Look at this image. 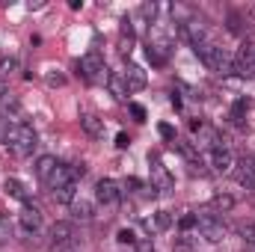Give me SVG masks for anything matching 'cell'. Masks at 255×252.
Masks as SVG:
<instances>
[{
	"instance_id": "836d02e7",
	"label": "cell",
	"mask_w": 255,
	"mask_h": 252,
	"mask_svg": "<svg viewBox=\"0 0 255 252\" xmlns=\"http://www.w3.org/2000/svg\"><path fill=\"white\" fill-rule=\"evenodd\" d=\"M178 226H181L184 232H187V229H193V226H196V214H187V217H181V220H178Z\"/></svg>"
},
{
	"instance_id": "d590c367",
	"label": "cell",
	"mask_w": 255,
	"mask_h": 252,
	"mask_svg": "<svg viewBox=\"0 0 255 252\" xmlns=\"http://www.w3.org/2000/svg\"><path fill=\"white\" fill-rule=\"evenodd\" d=\"M130 113H133V119H139V122L145 119V107H142V104H130Z\"/></svg>"
},
{
	"instance_id": "e0dca14e",
	"label": "cell",
	"mask_w": 255,
	"mask_h": 252,
	"mask_svg": "<svg viewBox=\"0 0 255 252\" xmlns=\"http://www.w3.org/2000/svg\"><path fill=\"white\" fill-rule=\"evenodd\" d=\"M0 107H3V113H12V116L21 113V101H18V95L9 92V89H0Z\"/></svg>"
},
{
	"instance_id": "8992f818",
	"label": "cell",
	"mask_w": 255,
	"mask_h": 252,
	"mask_svg": "<svg viewBox=\"0 0 255 252\" xmlns=\"http://www.w3.org/2000/svg\"><path fill=\"white\" fill-rule=\"evenodd\" d=\"M178 33H181L187 42H193V48H196V45H202V42L208 39V27H205V21H202V18H196V15H190L184 24H178Z\"/></svg>"
},
{
	"instance_id": "e575fe53",
	"label": "cell",
	"mask_w": 255,
	"mask_h": 252,
	"mask_svg": "<svg viewBox=\"0 0 255 252\" xmlns=\"http://www.w3.org/2000/svg\"><path fill=\"white\" fill-rule=\"evenodd\" d=\"M157 130H160V136H163V139H175V127H172V125H160Z\"/></svg>"
},
{
	"instance_id": "4fadbf2b",
	"label": "cell",
	"mask_w": 255,
	"mask_h": 252,
	"mask_svg": "<svg viewBox=\"0 0 255 252\" xmlns=\"http://www.w3.org/2000/svg\"><path fill=\"white\" fill-rule=\"evenodd\" d=\"M122 77H125L128 92H139V89H145V83H148V77H145V71H142L139 65H128V71Z\"/></svg>"
},
{
	"instance_id": "ba28073f",
	"label": "cell",
	"mask_w": 255,
	"mask_h": 252,
	"mask_svg": "<svg viewBox=\"0 0 255 252\" xmlns=\"http://www.w3.org/2000/svg\"><path fill=\"white\" fill-rule=\"evenodd\" d=\"M148 160H151V187L157 190V193H169V190H172V175H169V169L163 166V160H160L157 154H151Z\"/></svg>"
},
{
	"instance_id": "f1b7e54d",
	"label": "cell",
	"mask_w": 255,
	"mask_h": 252,
	"mask_svg": "<svg viewBox=\"0 0 255 252\" xmlns=\"http://www.w3.org/2000/svg\"><path fill=\"white\" fill-rule=\"evenodd\" d=\"M229 30H232V33H244V18H241L238 12L229 15Z\"/></svg>"
},
{
	"instance_id": "d6986e66",
	"label": "cell",
	"mask_w": 255,
	"mask_h": 252,
	"mask_svg": "<svg viewBox=\"0 0 255 252\" xmlns=\"http://www.w3.org/2000/svg\"><path fill=\"white\" fill-rule=\"evenodd\" d=\"M71 214H74L77 220H92V217H95V208H92V202H86V199H74V202H71Z\"/></svg>"
},
{
	"instance_id": "f35d334b",
	"label": "cell",
	"mask_w": 255,
	"mask_h": 252,
	"mask_svg": "<svg viewBox=\"0 0 255 252\" xmlns=\"http://www.w3.org/2000/svg\"><path fill=\"white\" fill-rule=\"evenodd\" d=\"M175 252H190V244H187V241H181V244L175 247Z\"/></svg>"
},
{
	"instance_id": "484cf974",
	"label": "cell",
	"mask_w": 255,
	"mask_h": 252,
	"mask_svg": "<svg viewBox=\"0 0 255 252\" xmlns=\"http://www.w3.org/2000/svg\"><path fill=\"white\" fill-rule=\"evenodd\" d=\"M145 54H148V63H151V65H163V63H166L163 48H157V45H151V42H148V51H145Z\"/></svg>"
},
{
	"instance_id": "d4e9b609",
	"label": "cell",
	"mask_w": 255,
	"mask_h": 252,
	"mask_svg": "<svg viewBox=\"0 0 255 252\" xmlns=\"http://www.w3.org/2000/svg\"><path fill=\"white\" fill-rule=\"evenodd\" d=\"M238 232H241V238H244V244H247V247H255V223H253V220L241 223V226H238Z\"/></svg>"
},
{
	"instance_id": "7402d4cb",
	"label": "cell",
	"mask_w": 255,
	"mask_h": 252,
	"mask_svg": "<svg viewBox=\"0 0 255 252\" xmlns=\"http://www.w3.org/2000/svg\"><path fill=\"white\" fill-rule=\"evenodd\" d=\"M54 199H57V202H65V205H71V202L77 199V181H71V184L60 187L57 193H54Z\"/></svg>"
},
{
	"instance_id": "603a6c76",
	"label": "cell",
	"mask_w": 255,
	"mask_h": 252,
	"mask_svg": "<svg viewBox=\"0 0 255 252\" xmlns=\"http://www.w3.org/2000/svg\"><path fill=\"white\" fill-rule=\"evenodd\" d=\"M151 226H154V232H169L172 229V214L169 211H157L154 220H151Z\"/></svg>"
},
{
	"instance_id": "cb8c5ba5",
	"label": "cell",
	"mask_w": 255,
	"mask_h": 252,
	"mask_svg": "<svg viewBox=\"0 0 255 252\" xmlns=\"http://www.w3.org/2000/svg\"><path fill=\"white\" fill-rule=\"evenodd\" d=\"M15 71H18V60H15V57H3V60H0V80L15 77Z\"/></svg>"
},
{
	"instance_id": "30bf717a",
	"label": "cell",
	"mask_w": 255,
	"mask_h": 252,
	"mask_svg": "<svg viewBox=\"0 0 255 252\" xmlns=\"http://www.w3.org/2000/svg\"><path fill=\"white\" fill-rule=\"evenodd\" d=\"M235 181L247 190L255 187V157H244L235 163Z\"/></svg>"
},
{
	"instance_id": "5b68a950",
	"label": "cell",
	"mask_w": 255,
	"mask_h": 252,
	"mask_svg": "<svg viewBox=\"0 0 255 252\" xmlns=\"http://www.w3.org/2000/svg\"><path fill=\"white\" fill-rule=\"evenodd\" d=\"M74 238H77V232H74V223L60 220V223H54V226H51V244H54V252L74 247Z\"/></svg>"
},
{
	"instance_id": "7a4b0ae2",
	"label": "cell",
	"mask_w": 255,
	"mask_h": 252,
	"mask_svg": "<svg viewBox=\"0 0 255 252\" xmlns=\"http://www.w3.org/2000/svg\"><path fill=\"white\" fill-rule=\"evenodd\" d=\"M6 145H9V151L12 154H18V157H27V154H33V148H36V130L27 125V122H12L9 125V136H6Z\"/></svg>"
},
{
	"instance_id": "74e56055",
	"label": "cell",
	"mask_w": 255,
	"mask_h": 252,
	"mask_svg": "<svg viewBox=\"0 0 255 252\" xmlns=\"http://www.w3.org/2000/svg\"><path fill=\"white\" fill-rule=\"evenodd\" d=\"M128 142H130L128 133H119V136H116V145H119V148H128Z\"/></svg>"
},
{
	"instance_id": "1f68e13d",
	"label": "cell",
	"mask_w": 255,
	"mask_h": 252,
	"mask_svg": "<svg viewBox=\"0 0 255 252\" xmlns=\"http://www.w3.org/2000/svg\"><path fill=\"white\" fill-rule=\"evenodd\" d=\"M116 241H119V244H136V238H133V232H130V229H122V232L116 235Z\"/></svg>"
},
{
	"instance_id": "ffe728a7",
	"label": "cell",
	"mask_w": 255,
	"mask_h": 252,
	"mask_svg": "<svg viewBox=\"0 0 255 252\" xmlns=\"http://www.w3.org/2000/svg\"><path fill=\"white\" fill-rule=\"evenodd\" d=\"M6 193L9 196H15V199H21L24 205H27V199H30V193H27V187L18 181V178H6Z\"/></svg>"
},
{
	"instance_id": "2e32d148",
	"label": "cell",
	"mask_w": 255,
	"mask_h": 252,
	"mask_svg": "<svg viewBox=\"0 0 255 252\" xmlns=\"http://www.w3.org/2000/svg\"><path fill=\"white\" fill-rule=\"evenodd\" d=\"M57 166H60V163H57V157H54V154H42V157L36 160V175L48 184V178L57 172Z\"/></svg>"
},
{
	"instance_id": "8fae6325",
	"label": "cell",
	"mask_w": 255,
	"mask_h": 252,
	"mask_svg": "<svg viewBox=\"0 0 255 252\" xmlns=\"http://www.w3.org/2000/svg\"><path fill=\"white\" fill-rule=\"evenodd\" d=\"M95 196H98V202H104V205H113V202L122 196V190H119V184H116L113 178H101V181L95 184Z\"/></svg>"
},
{
	"instance_id": "8d00e7d4",
	"label": "cell",
	"mask_w": 255,
	"mask_h": 252,
	"mask_svg": "<svg viewBox=\"0 0 255 252\" xmlns=\"http://www.w3.org/2000/svg\"><path fill=\"white\" fill-rule=\"evenodd\" d=\"M133 247H136V252H154V247H151V241H136Z\"/></svg>"
},
{
	"instance_id": "4dcf8cb0",
	"label": "cell",
	"mask_w": 255,
	"mask_h": 252,
	"mask_svg": "<svg viewBox=\"0 0 255 252\" xmlns=\"http://www.w3.org/2000/svg\"><path fill=\"white\" fill-rule=\"evenodd\" d=\"M181 154H184L190 163H199V154H196V148H193L190 142H181Z\"/></svg>"
},
{
	"instance_id": "44dd1931",
	"label": "cell",
	"mask_w": 255,
	"mask_h": 252,
	"mask_svg": "<svg viewBox=\"0 0 255 252\" xmlns=\"http://www.w3.org/2000/svg\"><path fill=\"white\" fill-rule=\"evenodd\" d=\"M211 208H214V211H220V214H226V211H232V208H235V199H232L229 193H217V196L211 199Z\"/></svg>"
},
{
	"instance_id": "d6a6232c",
	"label": "cell",
	"mask_w": 255,
	"mask_h": 252,
	"mask_svg": "<svg viewBox=\"0 0 255 252\" xmlns=\"http://www.w3.org/2000/svg\"><path fill=\"white\" fill-rule=\"evenodd\" d=\"M6 136H9V119L0 113V142H6Z\"/></svg>"
},
{
	"instance_id": "9c48e42d",
	"label": "cell",
	"mask_w": 255,
	"mask_h": 252,
	"mask_svg": "<svg viewBox=\"0 0 255 252\" xmlns=\"http://www.w3.org/2000/svg\"><path fill=\"white\" fill-rule=\"evenodd\" d=\"M235 71H238L241 77L255 80V45H244V48H241V54L235 57Z\"/></svg>"
},
{
	"instance_id": "3957f363",
	"label": "cell",
	"mask_w": 255,
	"mask_h": 252,
	"mask_svg": "<svg viewBox=\"0 0 255 252\" xmlns=\"http://www.w3.org/2000/svg\"><path fill=\"white\" fill-rule=\"evenodd\" d=\"M196 226H199V232H202V238H205L208 244H220V241H223V235H226L223 220H220V217H217V211H211V208L196 211Z\"/></svg>"
},
{
	"instance_id": "4316f807",
	"label": "cell",
	"mask_w": 255,
	"mask_h": 252,
	"mask_svg": "<svg viewBox=\"0 0 255 252\" xmlns=\"http://www.w3.org/2000/svg\"><path fill=\"white\" fill-rule=\"evenodd\" d=\"M45 83H48V86H65V74L60 68H48V71H45Z\"/></svg>"
},
{
	"instance_id": "83f0119b",
	"label": "cell",
	"mask_w": 255,
	"mask_h": 252,
	"mask_svg": "<svg viewBox=\"0 0 255 252\" xmlns=\"http://www.w3.org/2000/svg\"><path fill=\"white\" fill-rule=\"evenodd\" d=\"M247 107H250L247 101H238V104L232 107V122H235V125H241V122H244V113H247Z\"/></svg>"
},
{
	"instance_id": "5bb4252c",
	"label": "cell",
	"mask_w": 255,
	"mask_h": 252,
	"mask_svg": "<svg viewBox=\"0 0 255 252\" xmlns=\"http://www.w3.org/2000/svg\"><path fill=\"white\" fill-rule=\"evenodd\" d=\"M80 127H83L92 139H101V136H104V119H98L95 113H83V116H80Z\"/></svg>"
},
{
	"instance_id": "52a82bcc",
	"label": "cell",
	"mask_w": 255,
	"mask_h": 252,
	"mask_svg": "<svg viewBox=\"0 0 255 252\" xmlns=\"http://www.w3.org/2000/svg\"><path fill=\"white\" fill-rule=\"evenodd\" d=\"M18 226H21V232H24L27 238H33V235L42 229V211H39L36 205H24L21 214H18Z\"/></svg>"
},
{
	"instance_id": "7c38bea8",
	"label": "cell",
	"mask_w": 255,
	"mask_h": 252,
	"mask_svg": "<svg viewBox=\"0 0 255 252\" xmlns=\"http://www.w3.org/2000/svg\"><path fill=\"white\" fill-rule=\"evenodd\" d=\"M211 163H214V169H217V172H232L238 160H235V154L223 145V148H214V151H211Z\"/></svg>"
},
{
	"instance_id": "ac0fdd59",
	"label": "cell",
	"mask_w": 255,
	"mask_h": 252,
	"mask_svg": "<svg viewBox=\"0 0 255 252\" xmlns=\"http://www.w3.org/2000/svg\"><path fill=\"white\" fill-rule=\"evenodd\" d=\"M107 89H110V95L119 98V101L128 98V86H125V77H122V74H110V77H107Z\"/></svg>"
},
{
	"instance_id": "f546056e",
	"label": "cell",
	"mask_w": 255,
	"mask_h": 252,
	"mask_svg": "<svg viewBox=\"0 0 255 252\" xmlns=\"http://www.w3.org/2000/svg\"><path fill=\"white\" fill-rule=\"evenodd\" d=\"M139 15H142V18H148V21H154L157 6H154V3H142V6H139Z\"/></svg>"
},
{
	"instance_id": "6da1fadb",
	"label": "cell",
	"mask_w": 255,
	"mask_h": 252,
	"mask_svg": "<svg viewBox=\"0 0 255 252\" xmlns=\"http://www.w3.org/2000/svg\"><path fill=\"white\" fill-rule=\"evenodd\" d=\"M196 57L205 63V68H211V71H217V74H223V77L235 71V60H232L220 45L202 42V45H196Z\"/></svg>"
},
{
	"instance_id": "277c9868",
	"label": "cell",
	"mask_w": 255,
	"mask_h": 252,
	"mask_svg": "<svg viewBox=\"0 0 255 252\" xmlns=\"http://www.w3.org/2000/svg\"><path fill=\"white\" fill-rule=\"evenodd\" d=\"M80 74H83V80H107L110 74H107V68H104V57L98 54V51H89L83 60H80Z\"/></svg>"
},
{
	"instance_id": "9a60e30c",
	"label": "cell",
	"mask_w": 255,
	"mask_h": 252,
	"mask_svg": "<svg viewBox=\"0 0 255 252\" xmlns=\"http://www.w3.org/2000/svg\"><path fill=\"white\" fill-rule=\"evenodd\" d=\"M71 181H77V178H74V172H71V166H63V163H60V166H57V172L48 178V187H51V193H57L60 187L71 184Z\"/></svg>"
},
{
	"instance_id": "ab89813d",
	"label": "cell",
	"mask_w": 255,
	"mask_h": 252,
	"mask_svg": "<svg viewBox=\"0 0 255 252\" xmlns=\"http://www.w3.org/2000/svg\"><path fill=\"white\" fill-rule=\"evenodd\" d=\"M250 15H253V18H255V6H253V9H250Z\"/></svg>"
}]
</instances>
